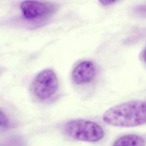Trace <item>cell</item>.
<instances>
[{
    "instance_id": "1",
    "label": "cell",
    "mask_w": 146,
    "mask_h": 146,
    "mask_svg": "<svg viewBox=\"0 0 146 146\" xmlns=\"http://www.w3.org/2000/svg\"><path fill=\"white\" fill-rule=\"evenodd\" d=\"M107 124L117 127H133L146 123V103L133 100L116 105L103 116Z\"/></svg>"
},
{
    "instance_id": "2",
    "label": "cell",
    "mask_w": 146,
    "mask_h": 146,
    "mask_svg": "<svg viewBox=\"0 0 146 146\" xmlns=\"http://www.w3.org/2000/svg\"><path fill=\"white\" fill-rule=\"evenodd\" d=\"M66 133L76 140L95 142L104 136V131L98 123L83 119L68 121L64 125Z\"/></svg>"
},
{
    "instance_id": "3",
    "label": "cell",
    "mask_w": 146,
    "mask_h": 146,
    "mask_svg": "<svg viewBox=\"0 0 146 146\" xmlns=\"http://www.w3.org/2000/svg\"><path fill=\"white\" fill-rule=\"evenodd\" d=\"M58 80L55 72L51 69L42 70L35 77L33 91L36 97L46 100L52 97L58 88Z\"/></svg>"
},
{
    "instance_id": "4",
    "label": "cell",
    "mask_w": 146,
    "mask_h": 146,
    "mask_svg": "<svg viewBox=\"0 0 146 146\" xmlns=\"http://www.w3.org/2000/svg\"><path fill=\"white\" fill-rule=\"evenodd\" d=\"M23 17L29 20L42 18L52 14L56 9L54 4L35 0H25L20 5Z\"/></svg>"
},
{
    "instance_id": "5",
    "label": "cell",
    "mask_w": 146,
    "mask_h": 146,
    "mask_svg": "<svg viewBox=\"0 0 146 146\" xmlns=\"http://www.w3.org/2000/svg\"><path fill=\"white\" fill-rule=\"evenodd\" d=\"M96 75V67L93 62L84 60L78 63L71 74L72 81L76 84H82L92 81Z\"/></svg>"
},
{
    "instance_id": "6",
    "label": "cell",
    "mask_w": 146,
    "mask_h": 146,
    "mask_svg": "<svg viewBox=\"0 0 146 146\" xmlns=\"http://www.w3.org/2000/svg\"><path fill=\"white\" fill-rule=\"evenodd\" d=\"M145 144V140L142 136L134 134L121 136L113 144V145H144Z\"/></svg>"
},
{
    "instance_id": "7",
    "label": "cell",
    "mask_w": 146,
    "mask_h": 146,
    "mask_svg": "<svg viewBox=\"0 0 146 146\" xmlns=\"http://www.w3.org/2000/svg\"><path fill=\"white\" fill-rule=\"evenodd\" d=\"M9 121L6 115L0 110V127H7Z\"/></svg>"
},
{
    "instance_id": "8",
    "label": "cell",
    "mask_w": 146,
    "mask_h": 146,
    "mask_svg": "<svg viewBox=\"0 0 146 146\" xmlns=\"http://www.w3.org/2000/svg\"><path fill=\"white\" fill-rule=\"evenodd\" d=\"M118 0H99V1L104 6H108L111 5Z\"/></svg>"
},
{
    "instance_id": "9",
    "label": "cell",
    "mask_w": 146,
    "mask_h": 146,
    "mask_svg": "<svg viewBox=\"0 0 146 146\" xmlns=\"http://www.w3.org/2000/svg\"><path fill=\"white\" fill-rule=\"evenodd\" d=\"M137 12L142 15H146V6H143L139 7L137 10Z\"/></svg>"
},
{
    "instance_id": "10",
    "label": "cell",
    "mask_w": 146,
    "mask_h": 146,
    "mask_svg": "<svg viewBox=\"0 0 146 146\" xmlns=\"http://www.w3.org/2000/svg\"><path fill=\"white\" fill-rule=\"evenodd\" d=\"M143 59L144 61L146 63V48L143 53Z\"/></svg>"
}]
</instances>
